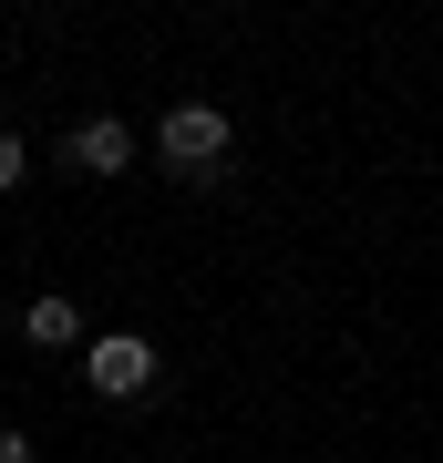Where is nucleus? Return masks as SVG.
Here are the masks:
<instances>
[{
  "label": "nucleus",
  "instance_id": "nucleus-2",
  "mask_svg": "<svg viewBox=\"0 0 443 463\" xmlns=\"http://www.w3.org/2000/svg\"><path fill=\"white\" fill-rule=\"evenodd\" d=\"M155 371H165V361H155V340H145V330H103L93 350H82V381H93L103 402H134V392H155Z\"/></svg>",
  "mask_w": 443,
  "mask_h": 463
},
{
  "label": "nucleus",
  "instance_id": "nucleus-3",
  "mask_svg": "<svg viewBox=\"0 0 443 463\" xmlns=\"http://www.w3.org/2000/svg\"><path fill=\"white\" fill-rule=\"evenodd\" d=\"M63 165H72V175H124V165H134V134H124L114 114H82V124L63 134Z\"/></svg>",
  "mask_w": 443,
  "mask_h": 463
},
{
  "label": "nucleus",
  "instance_id": "nucleus-1",
  "mask_svg": "<svg viewBox=\"0 0 443 463\" xmlns=\"http://www.w3.org/2000/svg\"><path fill=\"white\" fill-rule=\"evenodd\" d=\"M155 155H165V165H176L186 185L227 175V114H217V103H176V114L155 124Z\"/></svg>",
  "mask_w": 443,
  "mask_h": 463
},
{
  "label": "nucleus",
  "instance_id": "nucleus-4",
  "mask_svg": "<svg viewBox=\"0 0 443 463\" xmlns=\"http://www.w3.org/2000/svg\"><path fill=\"white\" fill-rule=\"evenodd\" d=\"M21 340H32V350H72L82 340V309H72V298H32V309H21Z\"/></svg>",
  "mask_w": 443,
  "mask_h": 463
},
{
  "label": "nucleus",
  "instance_id": "nucleus-6",
  "mask_svg": "<svg viewBox=\"0 0 443 463\" xmlns=\"http://www.w3.org/2000/svg\"><path fill=\"white\" fill-rule=\"evenodd\" d=\"M0 463H32V432L21 422H0Z\"/></svg>",
  "mask_w": 443,
  "mask_h": 463
},
{
  "label": "nucleus",
  "instance_id": "nucleus-5",
  "mask_svg": "<svg viewBox=\"0 0 443 463\" xmlns=\"http://www.w3.org/2000/svg\"><path fill=\"white\" fill-rule=\"evenodd\" d=\"M21 175H32V145H21V134H0V196H11Z\"/></svg>",
  "mask_w": 443,
  "mask_h": 463
}]
</instances>
